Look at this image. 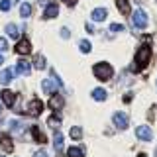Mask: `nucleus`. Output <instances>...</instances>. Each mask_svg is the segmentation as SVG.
Segmentation results:
<instances>
[{
  "label": "nucleus",
  "mask_w": 157,
  "mask_h": 157,
  "mask_svg": "<svg viewBox=\"0 0 157 157\" xmlns=\"http://www.w3.org/2000/svg\"><path fill=\"white\" fill-rule=\"evenodd\" d=\"M63 2H65L67 6H75V2H77V0H63Z\"/></svg>",
  "instance_id": "33"
},
{
  "label": "nucleus",
  "mask_w": 157,
  "mask_h": 157,
  "mask_svg": "<svg viewBox=\"0 0 157 157\" xmlns=\"http://www.w3.org/2000/svg\"><path fill=\"white\" fill-rule=\"evenodd\" d=\"M137 157H147V155H145V153H140V155H137Z\"/></svg>",
  "instance_id": "34"
},
{
  "label": "nucleus",
  "mask_w": 157,
  "mask_h": 157,
  "mask_svg": "<svg viewBox=\"0 0 157 157\" xmlns=\"http://www.w3.org/2000/svg\"><path fill=\"white\" fill-rule=\"evenodd\" d=\"M71 137L81 140V137H82V128H81V126H73V128H71Z\"/></svg>",
  "instance_id": "24"
},
{
  "label": "nucleus",
  "mask_w": 157,
  "mask_h": 157,
  "mask_svg": "<svg viewBox=\"0 0 157 157\" xmlns=\"http://www.w3.org/2000/svg\"><path fill=\"white\" fill-rule=\"evenodd\" d=\"M16 71L20 75H29L32 73V65H29V61H26V59H20L16 63Z\"/></svg>",
  "instance_id": "11"
},
{
  "label": "nucleus",
  "mask_w": 157,
  "mask_h": 157,
  "mask_svg": "<svg viewBox=\"0 0 157 157\" xmlns=\"http://www.w3.org/2000/svg\"><path fill=\"white\" fill-rule=\"evenodd\" d=\"M112 122H114V126L120 128V130H126V128L130 126V118H128L124 112H116V114L112 116Z\"/></svg>",
  "instance_id": "4"
},
{
  "label": "nucleus",
  "mask_w": 157,
  "mask_h": 157,
  "mask_svg": "<svg viewBox=\"0 0 157 157\" xmlns=\"http://www.w3.org/2000/svg\"><path fill=\"white\" fill-rule=\"evenodd\" d=\"M0 145H2V149L6 151V153H12V151H14V144H12V140H10L8 136L0 137Z\"/></svg>",
  "instance_id": "14"
},
{
  "label": "nucleus",
  "mask_w": 157,
  "mask_h": 157,
  "mask_svg": "<svg viewBox=\"0 0 157 157\" xmlns=\"http://www.w3.org/2000/svg\"><path fill=\"white\" fill-rule=\"evenodd\" d=\"M2 63H4V59H2V55H0V65H2Z\"/></svg>",
  "instance_id": "35"
},
{
  "label": "nucleus",
  "mask_w": 157,
  "mask_h": 157,
  "mask_svg": "<svg viewBox=\"0 0 157 157\" xmlns=\"http://www.w3.org/2000/svg\"><path fill=\"white\" fill-rule=\"evenodd\" d=\"M155 157H157V149H155Z\"/></svg>",
  "instance_id": "37"
},
{
  "label": "nucleus",
  "mask_w": 157,
  "mask_h": 157,
  "mask_svg": "<svg viewBox=\"0 0 157 157\" xmlns=\"http://www.w3.org/2000/svg\"><path fill=\"white\" fill-rule=\"evenodd\" d=\"M41 112H43V102L39 100V98L29 100V104H28V114L29 116H39Z\"/></svg>",
  "instance_id": "5"
},
{
  "label": "nucleus",
  "mask_w": 157,
  "mask_h": 157,
  "mask_svg": "<svg viewBox=\"0 0 157 157\" xmlns=\"http://www.w3.org/2000/svg\"><path fill=\"white\" fill-rule=\"evenodd\" d=\"M12 78H14V71L12 69H4L0 73V85H8V82H12Z\"/></svg>",
  "instance_id": "13"
},
{
  "label": "nucleus",
  "mask_w": 157,
  "mask_h": 157,
  "mask_svg": "<svg viewBox=\"0 0 157 157\" xmlns=\"http://www.w3.org/2000/svg\"><path fill=\"white\" fill-rule=\"evenodd\" d=\"M33 67H36V69H45V57H43V55H37L36 61H33Z\"/></svg>",
  "instance_id": "25"
},
{
  "label": "nucleus",
  "mask_w": 157,
  "mask_h": 157,
  "mask_svg": "<svg viewBox=\"0 0 157 157\" xmlns=\"http://www.w3.org/2000/svg\"><path fill=\"white\" fill-rule=\"evenodd\" d=\"M6 33L12 39H18L20 37V29H18V26H14V24H8V26H6Z\"/></svg>",
  "instance_id": "17"
},
{
  "label": "nucleus",
  "mask_w": 157,
  "mask_h": 157,
  "mask_svg": "<svg viewBox=\"0 0 157 157\" xmlns=\"http://www.w3.org/2000/svg\"><path fill=\"white\" fill-rule=\"evenodd\" d=\"M110 32H114V33L124 32V26H122V24H112V26H110Z\"/></svg>",
  "instance_id": "29"
},
{
  "label": "nucleus",
  "mask_w": 157,
  "mask_h": 157,
  "mask_svg": "<svg viewBox=\"0 0 157 157\" xmlns=\"http://www.w3.org/2000/svg\"><path fill=\"white\" fill-rule=\"evenodd\" d=\"M136 136L140 137V140H144V141H151V140H153V132H151L149 126H137L136 128Z\"/></svg>",
  "instance_id": "6"
},
{
  "label": "nucleus",
  "mask_w": 157,
  "mask_h": 157,
  "mask_svg": "<svg viewBox=\"0 0 157 157\" xmlns=\"http://www.w3.org/2000/svg\"><path fill=\"white\" fill-rule=\"evenodd\" d=\"M32 136H33V140H36L37 144H45V136H43L41 130H39V126H32Z\"/></svg>",
  "instance_id": "15"
},
{
  "label": "nucleus",
  "mask_w": 157,
  "mask_h": 157,
  "mask_svg": "<svg viewBox=\"0 0 157 157\" xmlns=\"http://www.w3.org/2000/svg\"><path fill=\"white\" fill-rule=\"evenodd\" d=\"M2 51H8V41L4 37H0V53Z\"/></svg>",
  "instance_id": "30"
},
{
  "label": "nucleus",
  "mask_w": 157,
  "mask_h": 157,
  "mask_svg": "<svg viewBox=\"0 0 157 157\" xmlns=\"http://www.w3.org/2000/svg\"><path fill=\"white\" fill-rule=\"evenodd\" d=\"M29 14H32V6H29L28 2H24L22 6H20V16H22V18H28Z\"/></svg>",
  "instance_id": "23"
},
{
  "label": "nucleus",
  "mask_w": 157,
  "mask_h": 157,
  "mask_svg": "<svg viewBox=\"0 0 157 157\" xmlns=\"http://www.w3.org/2000/svg\"><path fill=\"white\" fill-rule=\"evenodd\" d=\"M0 157H4V155H0Z\"/></svg>",
  "instance_id": "38"
},
{
  "label": "nucleus",
  "mask_w": 157,
  "mask_h": 157,
  "mask_svg": "<svg viewBox=\"0 0 157 157\" xmlns=\"http://www.w3.org/2000/svg\"><path fill=\"white\" fill-rule=\"evenodd\" d=\"M151 59V47L149 45H141L140 49L136 51V59H134V67L132 71H141Z\"/></svg>",
  "instance_id": "1"
},
{
  "label": "nucleus",
  "mask_w": 157,
  "mask_h": 157,
  "mask_svg": "<svg viewBox=\"0 0 157 157\" xmlns=\"http://www.w3.org/2000/svg\"><path fill=\"white\" fill-rule=\"evenodd\" d=\"M132 22H134V26H136V28L145 29V28H147V14H145L141 8H137L136 12L132 14Z\"/></svg>",
  "instance_id": "3"
},
{
  "label": "nucleus",
  "mask_w": 157,
  "mask_h": 157,
  "mask_svg": "<svg viewBox=\"0 0 157 157\" xmlns=\"http://www.w3.org/2000/svg\"><path fill=\"white\" fill-rule=\"evenodd\" d=\"M67 157H85V151H82L81 147H69Z\"/></svg>",
  "instance_id": "22"
},
{
  "label": "nucleus",
  "mask_w": 157,
  "mask_h": 157,
  "mask_svg": "<svg viewBox=\"0 0 157 157\" xmlns=\"http://www.w3.org/2000/svg\"><path fill=\"white\" fill-rule=\"evenodd\" d=\"M53 147H55V151L63 149V136H61V132H57L55 137H53Z\"/></svg>",
  "instance_id": "20"
},
{
  "label": "nucleus",
  "mask_w": 157,
  "mask_h": 157,
  "mask_svg": "<svg viewBox=\"0 0 157 157\" xmlns=\"http://www.w3.org/2000/svg\"><path fill=\"white\" fill-rule=\"evenodd\" d=\"M106 94L108 92L104 90V88H94V90H92V98H94V100H106Z\"/></svg>",
  "instance_id": "18"
},
{
  "label": "nucleus",
  "mask_w": 157,
  "mask_h": 157,
  "mask_svg": "<svg viewBox=\"0 0 157 157\" xmlns=\"http://www.w3.org/2000/svg\"><path fill=\"white\" fill-rule=\"evenodd\" d=\"M78 47H81V51H82V53H90V49H92L90 41H86V39H82V41L78 43Z\"/></svg>",
  "instance_id": "26"
},
{
  "label": "nucleus",
  "mask_w": 157,
  "mask_h": 157,
  "mask_svg": "<svg viewBox=\"0 0 157 157\" xmlns=\"http://www.w3.org/2000/svg\"><path fill=\"white\" fill-rule=\"evenodd\" d=\"M69 36H71V32H69L67 28H63V29H61V37H63V39H67Z\"/></svg>",
  "instance_id": "31"
},
{
  "label": "nucleus",
  "mask_w": 157,
  "mask_h": 157,
  "mask_svg": "<svg viewBox=\"0 0 157 157\" xmlns=\"http://www.w3.org/2000/svg\"><path fill=\"white\" fill-rule=\"evenodd\" d=\"M59 122H61V118H59V116L55 114V116H51V118H49V122H47V124L51 126V128H59Z\"/></svg>",
  "instance_id": "28"
},
{
  "label": "nucleus",
  "mask_w": 157,
  "mask_h": 157,
  "mask_svg": "<svg viewBox=\"0 0 157 157\" xmlns=\"http://www.w3.org/2000/svg\"><path fill=\"white\" fill-rule=\"evenodd\" d=\"M33 157H47V153H45V151H43V149H41V151H37V153H36V155H33Z\"/></svg>",
  "instance_id": "32"
},
{
  "label": "nucleus",
  "mask_w": 157,
  "mask_h": 157,
  "mask_svg": "<svg viewBox=\"0 0 157 157\" xmlns=\"http://www.w3.org/2000/svg\"><path fill=\"white\" fill-rule=\"evenodd\" d=\"M8 126H10V132H12V134H22L24 132V128H22V124H20L18 120H12Z\"/></svg>",
  "instance_id": "21"
},
{
  "label": "nucleus",
  "mask_w": 157,
  "mask_h": 157,
  "mask_svg": "<svg viewBox=\"0 0 157 157\" xmlns=\"http://www.w3.org/2000/svg\"><path fill=\"white\" fill-rule=\"evenodd\" d=\"M57 14H59V6H57V4H47L45 10H43V18H45V20L55 18Z\"/></svg>",
  "instance_id": "12"
},
{
  "label": "nucleus",
  "mask_w": 157,
  "mask_h": 157,
  "mask_svg": "<svg viewBox=\"0 0 157 157\" xmlns=\"http://www.w3.org/2000/svg\"><path fill=\"white\" fill-rule=\"evenodd\" d=\"M12 8V0H0V10L2 12H8Z\"/></svg>",
  "instance_id": "27"
},
{
  "label": "nucleus",
  "mask_w": 157,
  "mask_h": 157,
  "mask_svg": "<svg viewBox=\"0 0 157 157\" xmlns=\"http://www.w3.org/2000/svg\"><path fill=\"white\" fill-rule=\"evenodd\" d=\"M16 53L18 55H28V53H32V43H29L28 39H20L18 45H16Z\"/></svg>",
  "instance_id": "8"
},
{
  "label": "nucleus",
  "mask_w": 157,
  "mask_h": 157,
  "mask_svg": "<svg viewBox=\"0 0 157 157\" xmlns=\"http://www.w3.org/2000/svg\"><path fill=\"white\" fill-rule=\"evenodd\" d=\"M92 73H94V77L98 81H110L112 75H114V69H112L110 63H96Z\"/></svg>",
  "instance_id": "2"
},
{
  "label": "nucleus",
  "mask_w": 157,
  "mask_h": 157,
  "mask_svg": "<svg viewBox=\"0 0 157 157\" xmlns=\"http://www.w3.org/2000/svg\"><path fill=\"white\" fill-rule=\"evenodd\" d=\"M49 106H51V110H59V108L63 106V96L53 94V96H51V100H49Z\"/></svg>",
  "instance_id": "16"
},
{
  "label": "nucleus",
  "mask_w": 157,
  "mask_h": 157,
  "mask_svg": "<svg viewBox=\"0 0 157 157\" xmlns=\"http://www.w3.org/2000/svg\"><path fill=\"white\" fill-rule=\"evenodd\" d=\"M0 114H2V106H0Z\"/></svg>",
  "instance_id": "36"
},
{
  "label": "nucleus",
  "mask_w": 157,
  "mask_h": 157,
  "mask_svg": "<svg viewBox=\"0 0 157 157\" xmlns=\"http://www.w3.org/2000/svg\"><path fill=\"white\" fill-rule=\"evenodd\" d=\"M106 16H108L106 8H94L90 12V20H92V22H104Z\"/></svg>",
  "instance_id": "10"
},
{
  "label": "nucleus",
  "mask_w": 157,
  "mask_h": 157,
  "mask_svg": "<svg viewBox=\"0 0 157 157\" xmlns=\"http://www.w3.org/2000/svg\"><path fill=\"white\" fill-rule=\"evenodd\" d=\"M116 6L122 14H130V2L128 0H116Z\"/></svg>",
  "instance_id": "19"
},
{
  "label": "nucleus",
  "mask_w": 157,
  "mask_h": 157,
  "mask_svg": "<svg viewBox=\"0 0 157 157\" xmlns=\"http://www.w3.org/2000/svg\"><path fill=\"white\" fill-rule=\"evenodd\" d=\"M0 96H2V102L8 108H12L14 104H16V94H14L12 90H2V92H0Z\"/></svg>",
  "instance_id": "9"
},
{
  "label": "nucleus",
  "mask_w": 157,
  "mask_h": 157,
  "mask_svg": "<svg viewBox=\"0 0 157 157\" xmlns=\"http://www.w3.org/2000/svg\"><path fill=\"white\" fill-rule=\"evenodd\" d=\"M41 90L45 92V94H53V92L57 90L55 78H43V81H41Z\"/></svg>",
  "instance_id": "7"
}]
</instances>
